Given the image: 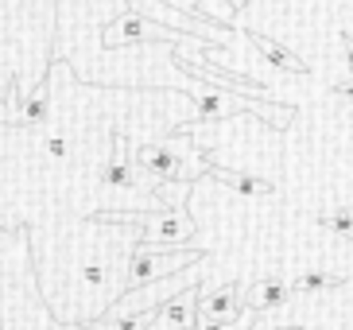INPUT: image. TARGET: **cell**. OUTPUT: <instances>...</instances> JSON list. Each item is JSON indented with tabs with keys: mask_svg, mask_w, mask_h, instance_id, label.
I'll list each match as a JSON object with an SVG mask.
<instances>
[{
	"mask_svg": "<svg viewBox=\"0 0 353 330\" xmlns=\"http://www.w3.org/2000/svg\"><path fill=\"white\" fill-rule=\"evenodd\" d=\"M132 159L144 167V171H152L156 179H171V175L179 171V155H171L167 148H159V144L140 148V155H132Z\"/></svg>",
	"mask_w": 353,
	"mask_h": 330,
	"instance_id": "1",
	"label": "cell"
},
{
	"mask_svg": "<svg viewBox=\"0 0 353 330\" xmlns=\"http://www.w3.org/2000/svg\"><path fill=\"white\" fill-rule=\"evenodd\" d=\"M233 300H237V288H225V291H218V295H210V300L198 303V315L202 319H214V322H225L233 311H241Z\"/></svg>",
	"mask_w": 353,
	"mask_h": 330,
	"instance_id": "2",
	"label": "cell"
},
{
	"mask_svg": "<svg viewBox=\"0 0 353 330\" xmlns=\"http://www.w3.org/2000/svg\"><path fill=\"white\" fill-rule=\"evenodd\" d=\"M252 43L264 51V59H268L272 66H283V70H291V74H307V62H299L295 55H288L283 47H276L272 39H264V35H252Z\"/></svg>",
	"mask_w": 353,
	"mask_h": 330,
	"instance_id": "3",
	"label": "cell"
},
{
	"mask_svg": "<svg viewBox=\"0 0 353 330\" xmlns=\"http://www.w3.org/2000/svg\"><path fill=\"white\" fill-rule=\"evenodd\" d=\"M101 179L109 186H136V179H132V167H128V155H121V144H117V152L105 159V167H101Z\"/></svg>",
	"mask_w": 353,
	"mask_h": 330,
	"instance_id": "4",
	"label": "cell"
},
{
	"mask_svg": "<svg viewBox=\"0 0 353 330\" xmlns=\"http://www.w3.org/2000/svg\"><path fill=\"white\" fill-rule=\"evenodd\" d=\"M283 300H288V284H280V280H260L252 307H256V311H268V307H280Z\"/></svg>",
	"mask_w": 353,
	"mask_h": 330,
	"instance_id": "5",
	"label": "cell"
},
{
	"mask_svg": "<svg viewBox=\"0 0 353 330\" xmlns=\"http://www.w3.org/2000/svg\"><path fill=\"white\" fill-rule=\"evenodd\" d=\"M214 175L225 179V183H233L241 195H272V191H276V183H268V179H256V175H229V171H214Z\"/></svg>",
	"mask_w": 353,
	"mask_h": 330,
	"instance_id": "6",
	"label": "cell"
},
{
	"mask_svg": "<svg viewBox=\"0 0 353 330\" xmlns=\"http://www.w3.org/2000/svg\"><path fill=\"white\" fill-rule=\"evenodd\" d=\"M342 276H322V272H307L295 280V291H322V288H342Z\"/></svg>",
	"mask_w": 353,
	"mask_h": 330,
	"instance_id": "7",
	"label": "cell"
},
{
	"mask_svg": "<svg viewBox=\"0 0 353 330\" xmlns=\"http://www.w3.org/2000/svg\"><path fill=\"white\" fill-rule=\"evenodd\" d=\"M322 226L334 229V233H345V237H353V210H334V214L322 217Z\"/></svg>",
	"mask_w": 353,
	"mask_h": 330,
	"instance_id": "8",
	"label": "cell"
},
{
	"mask_svg": "<svg viewBox=\"0 0 353 330\" xmlns=\"http://www.w3.org/2000/svg\"><path fill=\"white\" fill-rule=\"evenodd\" d=\"M43 117H47V90H39V93H35L32 109H28L23 117H16L12 124H43Z\"/></svg>",
	"mask_w": 353,
	"mask_h": 330,
	"instance_id": "9",
	"label": "cell"
},
{
	"mask_svg": "<svg viewBox=\"0 0 353 330\" xmlns=\"http://www.w3.org/2000/svg\"><path fill=\"white\" fill-rule=\"evenodd\" d=\"M47 155H51V159H66V155H70V140H66L63 133H51L47 136Z\"/></svg>",
	"mask_w": 353,
	"mask_h": 330,
	"instance_id": "10",
	"label": "cell"
},
{
	"mask_svg": "<svg viewBox=\"0 0 353 330\" xmlns=\"http://www.w3.org/2000/svg\"><path fill=\"white\" fill-rule=\"evenodd\" d=\"M85 280H90L94 288H101V284H109V272H105L101 264H85Z\"/></svg>",
	"mask_w": 353,
	"mask_h": 330,
	"instance_id": "11",
	"label": "cell"
},
{
	"mask_svg": "<svg viewBox=\"0 0 353 330\" xmlns=\"http://www.w3.org/2000/svg\"><path fill=\"white\" fill-rule=\"evenodd\" d=\"M334 93H342V97H353V82H345V86H334Z\"/></svg>",
	"mask_w": 353,
	"mask_h": 330,
	"instance_id": "12",
	"label": "cell"
},
{
	"mask_svg": "<svg viewBox=\"0 0 353 330\" xmlns=\"http://www.w3.org/2000/svg\"><path fill=\"white\" fill-rule=\"evenodd\" d=\"M345 47H350V70H353V35H345Z\"/></svg>",
	"mask_w": 353,
	"mask_h": 330,
	"instance_id": "13",
	"label": "cell"
}]
</instances>
